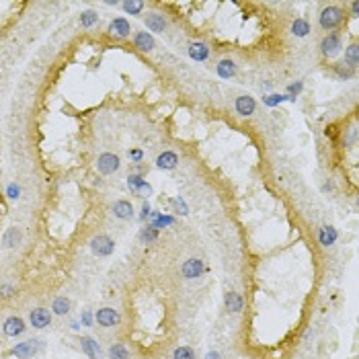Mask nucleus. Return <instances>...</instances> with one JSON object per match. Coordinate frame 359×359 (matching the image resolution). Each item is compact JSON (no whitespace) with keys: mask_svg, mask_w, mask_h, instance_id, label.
Returning <instances> with one entry per match:
<instances>
[{"mask_svg":"<svg viewBox=\"0 0 359 359\" xmlns=\"http://www.w3.org/2000/svg\"><path fill=\"white\" fill-rule=\"evenodd\" d=\"M130 31H132V27L125 19H113L111 25H109V33L113 37H127L130 35Z\"/></svg>","mask_w":359,"mask_h":359,"instance_id":"nucleus-13","label":"nucleus"},{"mask_svg":"<svg viewBox=\"0 0 359 359\" xmlns=\"http://www.w3.org/2000/svg\"><path fill=\"white\" fill-rule=\"evenodd\" d=\"M111 212H113L115 218H119V220H130L134 216V205L127 201V199H119V201L113 203Z\"/></svg>","mask_w":359,"mask_h":359,"instance_id":"nucleus-11","label":"nucleus"},{"mask_svg":"<svg viewBox=\"0 0 359 359\" xmlns=\"http://www.w3.org/2000/svg\"><path fill=\"white\" fill-rule=\"evenodd\" d=\"M334 240H337V230H334L332 226H324L320 230V245L329 247V245H332Z\"/></svg>","mask_w":359,"mask_h":359,"instance_id":"nucleus-23","label":"nucleus"},{"mask_svg":"<svg viewBox=\"0 0 359 359\" xmlns=\"http://www.w3.org/2000/svg\"><path fill=\"white\" fill-rule=\"evenodd\" d=\"M300 90H302V84H300V83H298V84H292V86H289V92H300Z\"/></svg>","mask_w":359,"mask_h":359,"instance_id":"nucleus-37","label":"nucleus"},{"mask_svg":"<svg viewBox=\"0 0 359 359\" xmlns=\"http://www.w3.org/2000/svg\"><path fill=\"white\" fill-rule=\"evenodd\" d=\"M19 240H21V232H19L17 228H8V230H6V234H4V238H2L4 247H17V245H19Z\"/></svg>","mask_w":359,"mask_h":359,"instance_id":"nucleus-24","label":"nucleus"},{"mask_svg":"<svg viewBox=\"0 0 359 359\" xmlns=\"http://www.w3.org/2000/svg\"><path fill=\"white\" fill-rule=\"evenodd\" d=\"M177 165H179V156L175 152H162L156 158V166L162 170H172V168H177Z\"/></svg>","mask_w":359,"mask_h":359,"instance_id":"nucleus-17","label":"nucleus"},{"mask_svg":"<svg viewBox=\"0 0 359 359\" xmlns=\"http://www.w3.org/2000/svg\"><path fill=\"white\" fill-rule=\"evenodd\" d=\"M83 349H84V353L90 357V359H99V353H101V349H99V343H95L90 337H83Z\"/></svg>","mask_w":359,"mask_h":359,"instance_id":"nucleus-19","label":"nucleus"},{"mask_svg":"<svg viewBox=\"0 0 359 359\" xmlns=\"http://www.w3.org/2000/svg\"><path fill=\"white\" fill-rule=\"evenodd\" d=\"M0 296H4V298L10 296V287H2V289H0Z\"/></svg>","mask_w":359,"mask_h":359,"instance_id":"nucleus-40","label":"nucleus"},{"mask_svg":"<svg viewBox=\"0 0 359 359\" xmlns=\"http://www.w3.org/2000/svg\"><path fill=\"white\" fill-rule=\"evenodd\" d=\"M142 150H130V158L132 160H142Z\"/></svg>","mask_w":359,"mask_h":359,"instance_id":"nucleus-33","label":"nucleus"},{"mask_svg":"<svg viewBox=\"0 0 359 359\" xmlns=\"http://www.w3.org/2000/svg\"><path fill=\"white\" fill-rule=\"evenodd\" d=\"M189 55L195 62H203V60H207V55H210V48H207L203 41H193L189 45Z\"/></svg>","mask_w":359,"mask_h":359,"instance_id":"nucleus-15","label":"nucleus"},{"mask_svg":"<svg viewBox=\"0 0 359 359\" xmlns=\"http://www.w3.org/2000/svg\"><path fill=\"white\" fill-rule=\"evenodd\" d=\"M281 101V97H277V95H271L269 99H267V105H275V103H279Z\"/></svg>","mask_w":359,"mask_h":359,"instance_id":"nucleus-35","label":"nucleus"},{"mask_svg":"<svg viewBox=\"0 0 359 359\" xmlns=\"http://www.w3.org/2000/svg\"><path fill=\"white\" fill-rule=\"evenodd\" d=\"M234 107H236V113L238 115H242V117H249V115H252L254 109H257V103H254V99L250 95H242V97L236 99Z\"/></svg>","mask_w":359,"mask_h":359,"instance_id":"nucleus-7","label":"nucleus"},{"mask_svg":"<svg viewBox=\"0 0 359 359\" xmlns=\"http://www.w3.org/2000/svg\"><path fill=\"white\" fill-rule=\"evenodd\" d=\"M148 214H150V205L144 203V207H142V218H148Z\"/></svg>","mask_w":359,"mask_h":359,"instance_id":"nucleus-38","label":"nucleus"},{"mask_svg":"<svg viewBox=\"0 0 359 359\" xmlns=\"http://www.w3.org/2000/svg\"><path fill=\"white\" fill-rule=\"evenodd\" d=\"M181 273H183L185 279H195V277H199V275L203 273V263H201L199 259H189V261H185L183 267H181Z\"/></svg>","mask_w":359,"mask_h":359,"instance_id":"nucleus-6","label":"nucleus"},{"mask_svg":"<svg viewBox=\"0 0 359 359\" xmlns=\"http://www.w3.org/2000/svg\"><path fill=\"white\" fill-rule=\"evenodd\" d=\"M52 310L55 312V314H68V312H70V302H68L66 298H55Z\"/></svg>","mask_w":359,"mask_h":359,"instance_id":"nucleus-26","label":"nucleus"},{"mask_svg":"<svg viewBox=\"0 0 359 359\" xmlns=\"http://www.w3.org/2000/svg\"><path fill=\"white\" fill-rule=\"evenodd\" d=\"M113 249H115V242L107 234H97L90 240V250L95 254H99V257H109L113 252Z\"/></svg>","mask_w":359,"mask_h":359,"instance_id":"nucleus-2","label":"nucleus"},{"mask_svg":"<svg viewBox=\"0 0 359 359\" xmlns=\"http://www.w3.org/2000/svg\"><path fill=\"white\" fill-rule=\"evenodd\" d=\"M318 23H320V27L324 31L337 29L341 23H343V10L339 6H327V8H322V13L318 17Z\"/></svg>","mask_w":359,"mask_h":359,"instance_id":"nucleus-1","label":"nucleus"},{"mask_svg":"<svg viewBox=\"0 0 359 359\" xmlns=\"http://www.w3.org/2000/svg\"><path fill=\"white\" fill-rule=\"evenodd\" d=\"M23 332H25V322H23V318H19V316L6 318V322H4L6 337H17V334H23Z\"/></svg>","mask_w":359,"mask_h":359,"instance_id":"nucleus-12","label":"nucleus"},{"mask_svg":"<svg viewBox=\"0 0 359 359\" xmlns=\"http://www.w3.org/2000/svg\"><path fill=\"white\" fill-rule=\"evenodd\" d=\"M127 185H130V189L136 191L138 195H142V197H146V195H152V187L140 177V175H130L127 177Z\"/></svg>","mask_w":359,"mask_h":359,"instance_id":"nucleus-8","label":"nucleus"},{"mask_svg":"<svg viewBox=\"0 0 359 359\" xmlns=\"http://www.w3.org/2000/svg\"><path fill=\"white\" fill-rule=\"evenodd\" d=\"M226 308H228L230 312H240V310H242V298H240L236 292L226 294Z\"/></svg>","mask_w":359,"mask_h":359,"instance_id":"nucleus-22","label":"nucleus"},{"mask_svg":"<svg viewBox=\"0 0 359 359\" xmlns=\"http://www.w3.org/2000/svg\"><path fill=\"white\" fill-rule=\"evenodd\" d=\"M83 322L86 324V327L90 324V312H84V314H83Z\"/></svg>","mask_w":359,"mask_h":359,"instance_id":"nucleus-39","label":"nucleus"},{"mask_svg":"<svg viewBox=\"0 0 359 359\" xmlns=\"http://www.w3.org/2000/svg\"><path fill=\"white\" fill-rule=\"evenodd\" d=\"M146 27L152 31V33H165L166 29V21L160 13H150L146 17Z\"/></svg>","mask_w":359,"mask_h":359,"instance_id":"nucleus-16","label":"nucleus"},{"mask_svg":"<svg viewBox=\"0 0 359 359\" xmlns=\"http://www.w3.org/2000/svg\"><path fill=\"white\" fill-rule=\"evenodd\" d=\"M175 205H177L179 214H187V207H185V203H183V201H175Z\"/></svg>","mask_w":359,"mask_h":359,"instance_id":"nucleus-34","label":"nucleus"},{"mask_svg":"<svg viewBox=\"0 0 359 359\" xmlns=\"http://www.w3.org/2000/svg\"><path fill=\"white\" fill-rule=\"evenodd\" d=\"M292 33H294L296 37H306L308 33H310L308 21H304V19H296V21L292 23Z\"/></svg>","mask_w":359,"mask_h":359,"instance_id":"nucleus-21","label":"nucleus"},{"mask_svg":"<svg viewBox=\"0 0 359 359\" xmlns=\"http://www.w3.org/2000/svg\"><path fill=\"white\" fill-rule=\"evenodd\" d=\"M218 76L220 78H232L234 74H236V64L232 62V60H222L218 64Z\"/></svg>","mask_w":359,"mask_h":359,"instance_id":"nucleus-18","label":"nucleus"},{"mask_svg":"<svg viewBox=\"0 0 359 359\" xmlns=\"http://www.w3.org/2000/svg\"><path fill=\"white\" fill-rule=\"evenodd\" d=\"M334 72H337V74H339V78L347 80V78H351V76L355 74V68H351V66H347L345 62H339V64H334Z\"/></svg>","mask_w":359,"mask_h":359,"instance_id":"nucleus-27","label":"nucleus"},{"mask_svg":"<svg viewBox=\"0 0 359 359\" xmlns=\"http://www.w3.org/2000/svg\"><path fill=\"white\" fill-rule=\"evenodd\" d=\"M136 48L140 50V52H152L154 50V45H156V41H154V37L150 35L148 31H140V33H136Z\"/></svg>","mask_w":359,"mask_h":359,"instance_id":"nucleus-14","label":"nucleus"},{"mask_svg":"<svg viewBox=\"0 0 359 359\" xmlns=\"http://www.w3.org/2000/svg\"><path fill=\"white\" fill-rule=\"evenodd\" d=\"M341 48H343V39H341L339 33H329V35L320 41V52L324 55H337L341 52Z\"/></svg>","mask_w":359,"mask_h":359,"instance_id":"nucleus-4","label":"nucleus"},{"mask_svg":"<svg viewBox=\"0 0 359 359\" xmlns=\"http://www.w3.org/2000/svg\"><path fill=\"white\" fill-rule=\"evenodd\" d=\"M154 238H156V230L154 228H146L144 232H142V240H148L150 242V240H154Z\"/></svg>","mask_w":359,"mask_h":359,"instance_id":"nucleus-31","label":"nucleus"},{"mask_svg":"<svg viewBox=\"0 0 359 359\" xmlns=\"http://www.w3.org/2000/svg\"><path fill=\"white\" fill-rule=\"evenodd\" d=\"M119 166H121L119 156H115V154H111V152L101 154L99 160H97V168L103 172V175H113V172L119 170Z\"/></svg>","mask_w":359,"mask_h":359,"instance_id":"nucleus-3","label":"nucleus"},{"mask_svg":"<svg viewBox=\"0 0 359 359\" xmlns=\"http://www.w3.org/2000/svg\"><path fill=\"white\" fill-rule=\"evenodd\" d=\"M121 6H123V10L127 15H138L144 8V2L142 0H127V2H123Z\"/></svg>","mask_w":359,"mask_h":359,"instance_id":"nucleus-28","label":"nucleus"},{"mask_svg":"<svg viewBox=\"0 0 359 359\" xmlns=\"http://www.w3.org/2000/svg\"><path fill=\"white\" fill-rule=\"evenodd\" d=\"M29 320H31V324L35 329H45L52 322V314L45 308H35V310H31Z\"/></svg>","mask_w":359,"mask_h":359,"instance_id":"nucleus-10","label":"nucleus"},{"mask_svg":"<svg viewBox=\"0 0 359 359\" xmlns=\"http://www.w3.org/2000/svg\"><path fill=\"white\" fill-rule=\"evenodd\" d=\"M205 359H222V357H220V353H216V351H210L205 355Z\"/></svg>","mask_w":359,"mask_h":359,"instance_id":"nucleus-36","label":"nucleus"},{"mask_svg":"<svg viewBox=\"0 0 359 359\" xmlns=\"http://www.w3.org/2000/svg\"><path fill=\"white\" fill-rule=\"evenodd\" d=\"M6 195H8L10 199H17V197H19V187H17V185H8Z\"/></svg>","mask_w":359,"mask_h":359,"instance_id":"nucleus-32","label":"nucleus"},{"mask_svg":"<svg viewBox=\"0 0 359 359\" xmlns=\"http://www.w3.org/2000/svg\"><path fill=\"white\" fill-rule=\"evenodd\" d=\"M345 64L351 66V68H355L359 64V48H357V43H351L349 48L345 50Z\"/></svg>","mask_w":359,"mask_h":359,"instance_id":"nucleus-20","label":"nucleus"},{"mask_svg":"<svg viewBox=\"0 0 359 359\" xmlns=\"http://www.w3.org/2000/svg\"><path fill=\"white\" fill-rule=\"evenodd\" d=\"M172 359H195V351L191 347H179V349H175V353H172Z\"/></svg>","mask_w":359,"mask_h":359,"instance_id":"nucleus-30","label":"nucleus"},{"mask_svg":"<svg viewBox=\"0 0 359 359\" xmlns=\"http://www.w3.org/2000/svg\"><path fill=\"white\" fill-rule=\"evenodd\" d=\"M37 351H39V341L37 339H29L25 343H19L13 349V355L19 357V359H29V357L35 355Z\"/></svg>","mask_w":359,"mask_h":359,"instance_id":"nucleus-5","label":"nucleus"},{"mask_svg":"<svg viewBox=\"0 0 359 359\" xmlns=\"http://www.w3.org/2000/svg\"><path fill=\"white\" fill-rule=\"evenodd\" d=\"M127 357H130V351L121 343H115L109 349V359H127Z\"/></svg>","mask_w":359,"mask_h":359,"instance_id":"nucleus-25","label":"nucleus"},{"mask_svg":"<svg viewBox=\"0 0 359 359\" xmlns=\"http://www.w3.org/2000/svg\"><path fill=\"white\" fill-rule=\"evenodd\" d=\"M97 21H99V15L95 13V10H84V13L80 15V23H83V27H92Z\"/></svg>","mask_w":359,"mask_h":359,"instance_id":"nucleus-29","label":"nucleus"},{"mask_svg":"<svg viewBox=\"0 0 359 359\" xmlns=\"http://www.w3.org/2000/svg\"><path fill=\"white\" fill-rule=\"evenodd\" d=\"M97 322L101 324V327H115V324L119 322V314H117V310H113V308H101L99 312H97Z\"/></svg>","mask_w":359,"mask_h":359,"instance_id":"nucleus-9","label":"nucleus"}]
</instances>
